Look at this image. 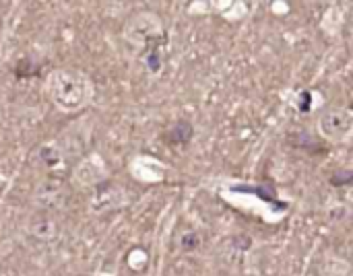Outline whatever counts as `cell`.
<instances>
[{"label":"cell","mask_w":353,"mask_h":276,"mask_svg":"<svg viewBox=\"0 0 353 276\" xmlns=\"http://www.w3.org/2000/svg\"><path fill=\"white\" fill-rule=\"evenodd\" d=\"M190 136H192V128H190V124L180 122V124L172 126V130H170V134H168L165 138L170 140V145H184V142H188V140H190Z\"/></svg>","instance_id":"cell-1"},{"label":"cell","mask_w":353,"mask_h":276,"mask_svg":"<svg viewBox=\"0 0 353 276\" xmlns=\"http://www.w3.org/2000/svg\"><path fill=\"white\" fill-rule=\"evenodd\" d=\"M331 184L333 186H347V184H352V173L350 171H341V173H335V178L331 180Z\"/></svg>","instance_id":"cell-2"},{"label":"cell","mask_w":353,"mask_h":276,"mask_svg":"<svg viewBox=\"0 0 353 276\" xmlns=\"http://www.w3.org/2000/svg\"><path fill=\"white\" fill-rule=\"evenodd\" d=\"M37 70H31L29 68V60H21V64H19V68H17V74L19 76H33Z\"/></svg>","instance_id":"cell-3"}]
</instances>
